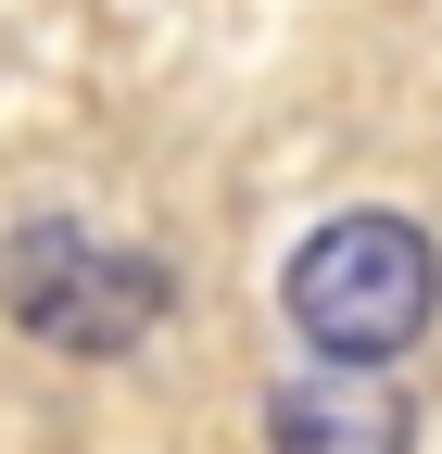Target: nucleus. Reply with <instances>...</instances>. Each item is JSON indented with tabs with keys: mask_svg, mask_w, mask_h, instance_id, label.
<instances>
[{
	"mask_svg": "<svg viewBox=\"0 0 442 454\" xmlns=\"http://www.w3.org/2000/svg\"><path fill=\"white\" fill-rule=\"evenodd\" d=\"M279 303H291V328L328 366H392L405 340L442 316V253H430L417 215H328L291 253Z\"/></svg>",
	"mask_w": 442,
	"mask_h": 454,
	"instance_id": "nucleus-1",
	"label": "nucleus"
},
{
	"mask_svg": "<svg viewBox=\"0 0 442 454\" xmlns=\"http://www.w3.org/2000/svg\"><path fill=\"white\" fill-rule=\"evenodd\" d=\"M0 303H13L26 340L101 366V354H139V340L178 316V278H164V253L89 240V227H26V240L0 253Z\"/></svg>",
	"mask_w": 442,
	"mask_h": 454,
	"instance_id": "nucleus-2",
	"label": "nucleus"
},
{
	"mask_svg": "<svg viewBox=\"0 0 442 454\" xmlns=\"http://www.w3.org/2000/svg\"><path fill=\"white\" fill-rule=\"evenodd\" d=\"M265 454H417V404L379 366H304L265 391Z\"/></svg>",
	"mask_w": 442,
	"mask_h": 454,
	"instance_id": "nucleus-3",
	"label": "nucleus"
}]
</instances>
